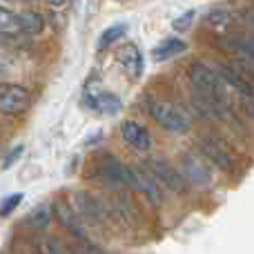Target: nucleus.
Returning a JSON list of instances; mask_svg holds the SVG:
<instances>
[{
  "label": "nucleus",
  "instance_id": "nucleus-1",
  "mask_svg": "<svg viewBox=\"0 0 254 254\" xmlns=\"http://www.w3.org/2000/svg\"><path fill=\"white\" fill-rule=\"evenodd\" d=\"M190 80H192V85L198 89V94L203 98L221 105V101H223V80H221V76L216 71L196 63V65L190 67Z\"/></svg>",
  "mask_w": 254,
  "mask_h": 254
},
{
  "label": "nucleus",
  "instance_id": "nucleus-2",
  "mask_svg": "<svg viewBox=\"0 0 254 254\" xmlns=\"http://www.w3.org/2000/svg\"><path fill=\"white\" fill-rule=\"evenodd\" d=\"M149 114L156 121L163 129L172 131V134H185L190 129V121L185 116V112L181 107H176L174 103L167 101H154L149 105Z\"/></svg>",
  "mask_w": 254,
  "mask_h": 254
},
{
  "label": "nucleus",
  "instance_id": "nucleus-3",
  "mask_svg": "<svg viewBox=\"0 0 254 254\" xmlns=\"http://www.w3.org/2000/svg\"><path fill=\"white\" fill-rule=\"evenodd\" d=\"M29 92L16 83H0V114L16 116L29 107Z\"/></svg>",
  "mask_w": 254,
  "mask_h": 254
},
{
  "label": "nucleus",
  "instance_id": "nucleus-4",
  "mask_svg": "<svg viewBox=\"0 0 254 254\" xmlns=\"http://www.w3.org/2000/svg\"><path fill=\"white\" fill-rule=\"evenodd\" d=\"M129 174H131V188L140 190V192H143L152 203H161L163 201L161 183L154 179L152 172H147L145 167L134 165V167H129Z\"/></svg>",
  "mask_w": 254,
  "mask_h": 254
},
{
  "label": "nucleus",
  "instance_id": "nucleus-5",
  "mask_svg": "<svg viewBox=\"0 0 254 254\" xmlns=\"http://www.w3.org/2000/svg\"><path fill=\"white\" fill-rule=\"evenodd\" d=\"M181 172H183V176L190 181V183L198 185V188H207V185L212 183L210 167H207L198 156H192V154H185V156H183Z\"/></svg>",
  "mask_w": 254,
  "mask_h": 254
},
{
  "label": "nucleus",
  "instance_id": "nucleus-6",
  "mask_svg": "<svg viewBox=\"0 0 254 254\" xmlns=\"http://www.w3.org/2000/svg\"><path fill=\"white\" fill-rule=\"evenodd\" d=\"M149 167H152L149 172L154 174V179H156L158 183H163L165 188L174 190V192H181V190H183V185H185L183 176H181L167 161H163V158H152V161H149Z\"/></svg>",
  "mask_w": 254,
  "mask_h": 254
},
{
  "label": "nucleus",
  "instance_id": "nucleus-7",
  "mask_svg": "<svg viewBox=\"0 0 254 254\" xmlns=\"http://www.w3.org/2000/svg\"><path fill=\"white\" fill-rule=\"evenodd\" d=\"M119 61H121V67L127 74L129 80H138L143 76V69H145V63H143V54L136 45H125L119 54Z\"/></svg>",
  "mask_w": 254,
  "mask_h": 254
},
{
  "label": "nucleus",
  "instance_id": "nucleus-8",
  "mask_svg": "<svg viewBox=\"0 0 254 254\" xmlns=\"http://www.w3.org/2000/svg\"><path fill=\"white\" fill-rule=\"evenodd\" d=\"M101 179L105 181L107 185L121 190V188H131V174L129 167L123 165L119 161H107L105 165L101 167Z\"/></svg>",
  "mask_w": 254,
  "mask_h": 254
},
{
  "label": "nucleus",
  "instance_id": "nucleus-9",
  "mask_svg": "<svg viewBox=\"0 0 254 254\" xmlns=\"http://www.w3.org/2000/svg\"><path fill=\"white\" fill-rule=\"evenodd\" d=\"M121 136H123V140L129 147H134L136 152H147L149 149V134L147 129H145L140 123H136V121H125L123 127H121Z\"/></svg>",
  "mask_w": 254,
  "mask_h": 254
},
{
  "label": "nucleus",
  "instance_id": "nucleus-10",
  "mask_svg": "<svg viewBox=\"0 0 254 254\" xmlns=\"http://www.w3.org/2000/svg\"><path fill=\"white\" fill-rule=\"evenodd\" d=\"M87 103L89 107H94L96 112H101V114H119L121 110H123V103H121V98L116 96V94L112 92H96L92 94V96H87Z\"/></svg>",
  "mask_w": 254,
  "mask_h": 254
},
{
  "label": "nucleus",
  "instance_id": "nucleus-11",
  "mask_svg": "<svg viewBox=\"0 0 254 254\" xmlns=\"http://www.w3.org/2000/svg\"><path fill=\"white\" fill-rule=\"evenodd\" d=\"M183 52H185V43H183V40H179V38H165V40H161V43L154 47L152 56H154V61L163 63V61H170V58L179 56V54H183Z\"/></svg>",
  "mask_w": 254,
  "mask_h": 254
},
{
  "label": "nucleus",
  "instance_id": "nucleus-12",
  "mask_svg": "<svg viewBox=\"0 0 254 254\" xmlns=\"http://www.w3.org/2000/svg\"><path fill=\"white\" fill-rule=\"evenodd\" d=\"M201 149H203V154H205L207 158H212L219 167H223V170H230V167H232V161H230V156H228V149H225L221 143H216V140H212V138H205L201 143Z\"/></svg>",
  "mask_w": 254,
  "mask_h": 254
},
{
  "label": "nucleus",
  "instance_id": "nucleus-13",
  "mask_svg": "<svg viewBox=\"0 0 254 254\" xmlns=\"http://www.w3.org/2000/svg\"><path fill=\"white\" fill-rule=\"evenodd\" d=\"M20 34V13L0 4V36H16Z\"/></svg>",
  "mask_w": 254,
  "mask_h": 254
},
{
  "label": "nucleus",
  "instance_id": "nucleus-14",
  "mask_svg": "<svg viewBox=\"0 0 254 254\" xmlns=\"http://www.w3.org/2000/svg\"><path fill=\"white\" fill-rule=\"evenodd\" d=\"M43 27H45V20L40 13H36V11H22L20 13V34H27V36L40 34Z\"/></svg>",
  "mask_w": 254,
  "mask_h": 254
},
{
  "label": "nucleus",
  "instance_id": "nucleus-15",
  "mask_svg": "<svg viewBox=\"0 0 254 254\" xmlns=\"http://www.w3.org/2000/svg\"><path fill=\"white\" fill-rule=\"evenodd\" d=\"M232 20H234V13L228 11V9H214V11H210L203 18V22L210 29H225V27L232 25Z\"/></svg>",
  "mask_w": 254,
  "mask_h": 254
},
{
  "label": "nucleus",
  "instance_id": "nucleus-16",
  "mask_svg": "<svg viewBox=\"0 0 254 254\" xmlns=\"http://www.w3.org/2000/svg\"><path fill=\"white\" fill-rule=\"evenodd\" d=\"M49 221H52V210H49L47 205L36 207V210L27 216V225H29V228H36V230L47 228Z\"/></svg>",
  "mask_w": 254,
  "mask_h": 254
},
{
  "label": "nucleus",
  "instance_id": "nucleus-17",
  "mask_svg": "<svg viewBox=\"0 0 254 254\" xmlns=\"http://www.w3.org/2000/svg\"><path fill=\"white\" fill-rule=\"evenodd\" d=\"M125 31H127L125 25H112V27H107V29L101 34V38H98V49H107L110 45H114L116 40L123 38Z\"/></svg>",
  "mask_w": 254,
  "mask_h": 254
},
{
  "label": "nucleus",
  "instance_id": "nucleus-18",
  "mask_svg": "<svg viewBox=\"0 0 254 254\" xmlns=\"http://www.w3.org/2000/svg\"><path fill=\"white\" fill-rule=\"evenodd\" d=\"M20 203H22V194H11V196H7L2 203H0V216H2V219L9 216Z\"/></svg>",
  "mask_w": 254,
  "mask_h": 254
},
{
  "label": "nucleus",
  "instance_id": "nucleus-19",
  "mask_svg": "<svg viewBox=\"0 0 254 254\" xmlns=\"http://www.w3.org/2000/svg\"><path fill=\"white\" fill-rule=\"evenodd\" d=\"M196 20V11H185L183 16H179L174 22H172V27H174V31H185V29H190L192 27V22Z\"/></svg>",
  "mask_w": 254,
  "mask_h": 254
},
{
  "label": "nucleus",
  "instance_id": "nucleus-20",
  "mask_svg": "<svg viewBox=\"0 0 254 254\" xmlns=\"http://www.w3.org/2000/svg\"><path fill=\"white\" fill-rule=\"evenodd\" d=\"M56 216H58V221H61L65 228L76 230V221H74V216H71V212H69V207L67 205H56Z\"/></svg>",
  "mask_w": 254,
  "mask_h": 254
},
{
  "label": "nucleus",
  "instance_id": "nucleus-21",
  "mask_svg": "<svg viewBox=\"0 0 254 254\" xmlns=\"http://www.w3.org/2000/svg\"><path fill=\"white\" fill-rule=\"evenodd\" d=\"M22 152H25V147H22V145H16V147H13L11 152L4 156V161H2V167H4V170H9V167H11L13 163H16L18 158L22 156Z\"/></svg>",
  "mask_w": 254,
  "mask_h": 254
},
{
  "label": "nucleus",
  "instance_id": "nucleus-22",
  "mask_svg": "<svg viewBox=\"0 0 254 254\" xmlns=\"http://www.w3.org/2000/svg\"><path fill=\"white\" fill-rule=\"evenodd\" d=\"M7 74H9V61L4 56H0V80H2Z\"/></svg>",
  "mask_w": 254,
  "mask_h": 254
},
{
  "label": "nucleus",
  "instance_id": "nucleus-23",
  "mask_svg": "<svg viewBox=\"0 0 254 254\" xmlns=\"http://www.w3.org/2000/svg\"><path fill=\"white\" fill-rule=\"evenodd\" d=\"M47 4L52 9H65L69 4V0H47Z\"/></svg>",
  "mask_w": 254,
  "mask_h": 254
}]
</instances>
